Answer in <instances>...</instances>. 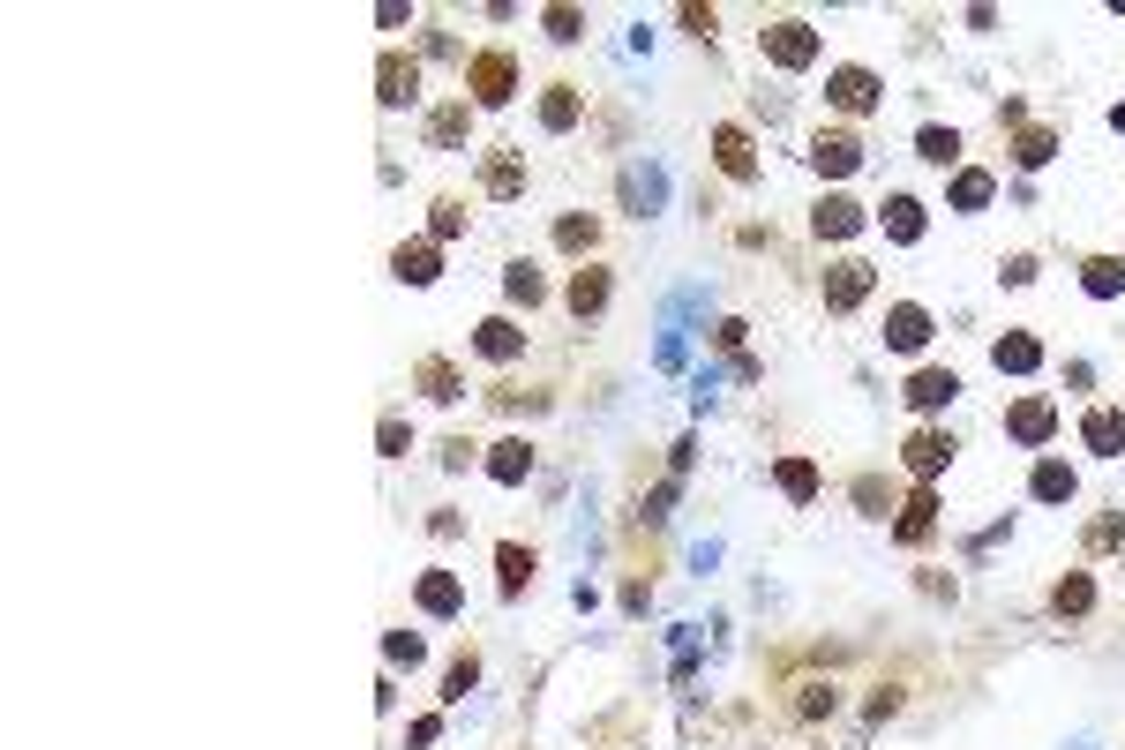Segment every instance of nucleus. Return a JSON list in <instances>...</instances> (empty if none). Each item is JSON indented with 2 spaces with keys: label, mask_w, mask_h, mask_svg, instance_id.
I'll return each mask as SVG.
<instances>
[{
  "label": "nucleus",
  "mask_w": 1125,
  "mask_h": 750,
  "mask_svg": "<svg viewBox=\"0 0 1125 750\" xmlns=\"http://www.w3.org/2000/svg\"><path fill=\"white\" fill-rule=\"evenodd\" d=\"M465 128H473V106H465V98H451V106H435V113H428V143H435V151H459Z\"/></svg>",
  "instance_id": "obj_17"
},
{
  "label": "nucleus",
  "mask_w": 1125,
  "mask_h": 750,
  "mask_svg": "<svg viewBox=\"0 0 1125 750\" xmlns=\"http://www.w3.org/2000/svg\"><path fill=\"white\" fill-rule=\"evenodd\" d=\"M593 241H600V225H593V218H578V210H571V218H555V249L585 255V249H593Z\"/></svg>",
  "instance_id": "obj_31"
},
{
  "label": "nucleus",
  "mask_w": 1125,
  "mask_h": 750,
  "mask_svg": "<svg viewBox=\"0 0 1125 750\" xmlns=\"http://www.w3.org/2000/svg\"><path fill=\"white\" fill-rule=\"evenodd\" d=\"M991 188H999L991 173H960V180H953V210H983V203H991Z\"/></svg>",
  "instance_id": "obj_35"
},
{
  "label": "nucleus",
  "mask_w": 1125,
  "mask_h": 750,
  "mask_svg": "<svg viewBox=\"0 0 1125 750\" xmlns=\"http://www.w3.org/2000/svg\"><path fill=\"white\" fill-rule=\"evenodd\" d=\"M878 225H885L893 241H923V203L916 196H893V203L878 210Z\"/></svg>",
  "instance_id": "obj_26"
},
{
  "label": "nucleus",
  "mask_w": 1125,
  "mask_h": 750,
  "mask_svg": "<svg viewBox=\"0 0 1125 750\" xmlns=\"http://www.w3.org/2000/svg\"><path fill=\"white\" fill-rule=\"evenodd\" d=\"M383 653H390V661H406V668H413V661H420V638H413V630H390V638H383Z\"/></svg>",
  "instance_id": "obj_40"
},
{
  "label": "nucleus",
  "mask_w": 1125,
  "mask_h": 750,
  "mask_svg": "<svg viewBox=\"0 0 1125 750\" xmlns=\"http://www.w3.org/2000/svg\"><path fill=\"white\" fill-rule=\"evenodd\" d=\"M1111 128H1118V135H1125V106H1118V113H1111Z\"/></svg>",
  "instance_id": "obj_42"
},
{
  "label": "nucleus",
  "mask_w": 1125,
  "mask_h": 750,
  "mask_svg": "<svg viewBox=\"0 0 1125 750\" xmlns=\"http://www.w3.org/2000/svg\"><path fill=\"white\" fill-rule=\"evenodd\" d=\"M481 188L496 196V203H510V196H526V158L503 143V151H488V166H481Z\"/></svg>",
  "instance_id": "obj_10"
},
{
  "label": "nucleus",
  "mask_w": 1125,
  "mask_h": 750,
  "mask_svg": "<svg viewBox=\"0 0 1125 750\" xmlns=\"http://www.w3.org/2000/svg\"><path fill=\"white\" fill-rule=\"evenodd\" d=\"M390 271L406 278V286H428L443 263H435V241H398V255H390Z\"/></svg>",
  "instance_id": "obj_19"
},
{
  "label": "nucleus",
  "mask_w": 1125,
  "mask_h": 750,
  "mask_svg": "<svg viewBox=\"0 0 1125 750\" xmlns=\"http://www.w3.org/2000/svg\"><path fill=\"white\" fill-rule=\"evenodd\" d=\"M930 533H938V496H930V488H916V496L901 503V518H893V541H901V548H923Z\"/></svg>",
  "instance_id": "obj_8"
},
{
  "label": "nucleus",
  "mask_w": 1125,
  "mask_h": 750,
  "mask_svg": "<svg viewBox=\"0 0 1125 750\" xmlns=\"http://www.w3.org/2000/svg\"><path fill=\"white\" fill-rule=\"evenodd\" d=\"M1081 443L1095 451V459H1118V451H1125V413H1118V406H1095V413L1081 420Z\"/></svg>",
  "instance_id": "obj_13"
},
{
  "label": "nucleus",
  "mask_w": 1125,
  "mask_h": 750,
  "mask_svg": "<svg viewBox=\"0 0 1125 750\" xmlns=\"http://www.w3.org/2000/svg\"><path fill=\"white\" fill-rule=\"evenodd\" d=\"M503 293H510L518 308H533V300H541V271H533V263H510V271H503Z\"/></svg>",
  "instance_id": "obj_34"
},
{
  "label": "nucleus",
  "mask_w": 1125,
  "mask_h": 750,
  "mask_svg": "<svg viewBox=\"0 0 1125 750\" xmlns=\"http://www.w3.org/2000/svg\"><path fill=\"white\" fill-rule=\"evenodd\" d=\"M413 383H420V398H435V406H443V398H459V368H451L443 353H428V361L413 368Z\"/></svg>",
  "instance_id": "obj_25"
},
{
  "label": "nucleus",
  "mask_w": 1125,
  "mask_h": 750,
  "mask_svg": "<svg viewBox=\"0 0 1125 750\" xmlns=\"http://www.w3.org/2000/svg\"><path fill=\"white\" fill-rule=\"evenodd\" d=\"M923 338H930V316H923L916 300H901V308L885 316V345H893V353H923Z\"/></svg>",
  "instance_id": "obj_15"
},
{
  "label": "nucleus",
  "mask_w": 1125,
  "mask_h": 750,
  "mask_svg": "<svg viewBox=\"0 0 1125 750\" xmlns=\"http://www.w3.org/2000/svg\"><path fill=\"white\" fill-rule=\"evenodd\" d=\"M473 353H481V361H518V353H526V331H518L510 316H488V323L473 331Z\"/></svg>",
  "instance_id": "obj_11"
},
{
  "label": "nucleus",
  "mask_w": 1125,
  "mask_h": 750,
  "mask_svg": "<svg viewBox=\"0 0 1125 750\" xmlns=\"http://www.w3.org/2000/svg\"><path fill=\"white\" fill-rule=\"evenodd\" d=\"M375 443H383V459H406V443H413V428H406V420H383V428H375Z\"/></svg>",
  "instance_id": "obj_39"
},
{
  "label": "nucleus",
  "mask_w": 1125,
  "mask_h": 750,
  "mask_svg": "<svg viewBox=\"0 0 1125 750\" xmlns=\"http://www.w3.org/2000/svg\"><path fill=\"white\" fill-rule=\"evenodd\" d=\"M765 60H773V68H810V60H818V31L795 23V15L765 23Z\"/></svg>",
  "instance_id": "obj_2"
},
{
  "label": "nucleus",
  "mask_w": 1125,
  "mask_h": 750,
  "mask_svg": "<svg viewBox=\"0 0 1125 750\" xmlns=\"http://www.w3.org/2000/svg\"><path fill=\"white\" fill-rule=\"evenodd\" d=\"M496 571H503V593H510V600H518V593H526V578H533V548H518V541H503L496 548Z\"/></svg>",
  "instance_id": "obj_27"
},
{
  "label": "nucleus",
  "mask_w": 1125,
  "mask_h": 750,
  "mask_svg": "<svg viewBox=\"0 0 1125 750\" xmlns=\"http://www.w3.org/2000/svg\"><path fill=\"white\" fill-rule=\"evenodd\" d=\"M826 98H834L840 113H871V106H878V76H871V68H834V76H826Z\"/></svg>",
  "instance_id": "obj_9"
},
{
  "label": "nucleus",
  "mask_w": 1125,
  "mask_h": 750,
  "mask_svg": "<svg viewBox=\"0 0 1125 750\" xmlns=\"http://www.w3.org/2000/svg\"><path fill=\"white\" fill-rule=\"evenodd\" d=\"M916 151L930 158V166H953V158H960V135H953V128H923Z\"/></svg>",
  "instance_id": "obj_33"
},
{
  "label": "nucleus",
  "mask_w": 1125,
  "mask_h": 750,
  "mask_svg": "<svg viewBox=\"0 0 1125 750\" xmlns=\"http://www.w3.org/2000/svg\"><path fill=\"white\" fill-rule=\"evenodd\" d=\"M488 473H496L503 488H518V481H526V473H533V451H526V443H518V435H503L496 451H488Z\"/></svg>",
  "instance_id": "obj_23"
},
{
  "label": "nucleus",
  "mask_w": 1125,
  "mask_h": 750,
  "mask_svg": "<svg viewBox=\"0 0 1125 750\" xmlns=\"http://www.w3.org/2000/svg\"><path fill=\"white\" fill-rule=\"evenodd\" d=\"M773 481H781V496H795V503L818 496V465H810V459H781V465H773Z\"/></svg>",
  "instance_id": "obj_29"
},
{
  "label": "nucleus",
  "mask_w": 1125,
  "mask_h": 750,
  "mask_svg": "<svg viewBox=\"0 0 1125 750\" xmlns=\"http://www.w3.org/2000/svg\"><path fill=\"white\" fill-rule=\"evenodd\" d=\"M465 90H473V106H503V98L518 90V60H510V53H496V45H488V53H473V60H465Z\"/></svg>",
  "instance_id": "obj_1"
},
{
  "label": "nucleus",
  "mask_w": 1125,
  "mask_h": 750,
  "mask_svg": "<svg viewBox=\"0 0 1125 750\" xmlns=\"http://www.w3.org/2000/svg\"><path fill=\"white\" fill-rule=\"evenodd\" d=\"M946 459H953V435H946V428H916V435H908V451H901V465H908L916 481L946 473Z\"/></svg>",
  "instance_id": "obj_7"
},
{
  "label": "nucleus",
  "mask_w": 1125,
  "mask_h": 750,
  "mask_svg": "<svg viewBox=\"0 0 1125 750\" xmlns=\"http://www.w3.org/2000/svg\"><path fill=\"white\" fill-rule=\"evenodd\" d=\"M810 225H818V241H848V233H863V203H848V196H826V203L810 210Z\"/></svg>",
  "instance_id": "obj_14"
},
{
  "label": "nucleus",
  "mask_w": 1125,
  "mask_h": 750,
  "mask_svg": "<svg viewBox=\"0 0 1125 750\" xmlns=\"http://www.w3.org/2000/svg\"><path fill=\"white\" fill-rule=\"evenodd\" d=\"M1081 286L1095 293V300H1111V293H1125V263H1118V255H1088V263H1081Z\"/></svg>",
  "instance_id": "obj_28"
},
{
  "label": "nucleus",
  "mask_w": 1125,
  "mask_h": 750,
  "mask_svg": "<svg viewBox=\"0 0 1125 750\" xmlns=\"http://www.w3.org/2000/svg\"><path fill=\"white\" fill-rule=\"evenodd\" d=\"M713 158H720V173H728V180H758V151H750V135L736 121L713 128Z\"/></svg>",
  "instance_id": "obj_6"
},
{
  "label": "nucleus",
  "mask_w": 1125,
  "mask_h": 750,
  "mask_svg": "<svg viewBox=\"0 0 1125 750\" xmlns=\"http://www.w3.org/2000/svg\"><path fill=\"white\" fill-rule=\"evenodd\" d=\"M600 308H608V271L585 263L578 278H571V316H600Z\"/></svg>",
  "instance_id": "obj_22"
},
{
  "label": "nucleus",
  "mask_w": 1125,
  "mask_h": 750,
  "mask_svg": "<svg viewBox=\"0 0 1125 750\" xmlns=\"http://www.w3.org/2000/svg\"><path fill=\"white\" fill-rule=\"evenodd\" d=\"M856 503H863V510H871V518H885V503H893V496H885V488H878V481H856Z\"/></svg>",
  "instance_id": "obj_41"
},
{
  "label": "nucleus",
  "mask_w": 1125,
  "mask_h": 750,
  "mask_svg": "<svg viewBox=\"0 0 1125 750\" xmlns=\"http://www.w3.org/2000/svg\"><path fill=\"white\" fill-rule=\"evenodd\" d=\"M1050 151H1058V135H1050V128H1021V143H1013V158H1021V166H1043Z\"/></svg>",
  "instance_id": "obj_36"
},
{
  "label": "nucleus",
  "mask_w": 1125,
  "mask_h": 750,
  "mask_svg": "<svg viewBox=\"0 0 1125 750\" xmlns=\"http://www.w3.org/2000/svg\"><path fill=\"white\" fill-rule=\"evenodd\" d=\"M375 98H383V106H413V98H420V60L383 53V68H375Z\"/></svg>",
  "instance_id": "obj_5"
},
{
  "label": "nucleus",
  "mask_w": 1125,
  "mask_h": 750,
  "mask_svg": "<svg viewBox=\"0 0 1125 750\" xmlns=\"http://www.w3.org/2000/svg\"><path fill=\"white\" fill-rule=\"evenodd\" d=\"M991 361H999V375H1028V368L1043 361V345H1036L1028 331H1005L999 345H991Z\"/></svg>",
  "instance_id": "obj_20"
},
{
  "label": "nucleus",
  "mask_w": 1125,
  "mask_h": 750,
  "mask_svg": "<svg viewBox=\"0 0 1125 750\" xmlns=\"http://www.w3.org/2000/svg\"><path fill=\"white\" fill-rule=\"evenodd\" d=\"M953 390H960V375H953V368H916V375H908V406H916V413H938V406H953Z\"/></svg>",
  "instance_id": "obj_12"
},
{
  "label": "nucleus",
  "mask_w": 1125,
  "mask_h": 750,
  "mask_svg": "<svg viewBox=\"0 0 1125 750\" xmlns=\"http://www.w3.org/2000/svg\"><path fill=\"white\" fill-rule=\"evenodd\" d=\"M473 683H481V661H473V653H459V661H451V675H443V698H465Z\"/></svg>",
  "instance_id": "obj_38"
},
{
  "label": "nucleus",
  "mask_w": 1125,
  "mask_h": 750,
  "mask_svg": "<svg viewBox=\"0 0 1125 750\" xmlns=\"http://www.w3.org/2000/svg\"><path fill=\"white\" fill-rule=\"evenodd\" d=\"M578 113H585V90L578 84H548L541 90V128L563 135V128H578Z\"/></svg>",
  "instance_id": "obj_16"
},
{
  "label": "nucleus",
  "mask_w": 1125,
  "mask_h": 750,
  "mask_svg": "<svg viewBox=\"0 0 1125 750\" xmlns=\"http://www.w3.org/2000/svg\"><path fill=\"white\" fill-rule=\"evenodd\" d=\"M1005 428H1013L1021 443H1043V435L1058 428V406H1050V398H1021V406L1005 413Z\"/></svg>",
  "instance_id": "obj_18"
},
{
  "label": "nucleus",
  "mask_w": 1125,
  "mask_h": 750,
  "mask_svg": "<svg viewBox=\"0 0 1125 750\" xmlns=\"http://www.w3.org/2000/svg\"><path fill=\"white\" fill-rule=\"evenodd\" d=\"M1028 488H1036V503H1073V465L1043 459V465H1036V481H1028Z\"/></svg>",
  "instance_id": "obj_30"
},
{
  "label": "nucleus",
  "mask_w": 1125,
  "mask_h": 750,
  "mask_svg": "<svg viewBox=\"0 0 1125 750\" xmlns=\"http://www.w3.org/2000/svg\"><path fill=\"white\" fill-rule=\"evenodd\" d=\"M810 166L826 173V180H840V173L863 166V143H856L848 128H818V135H810Z\"/></svg>",
  "instance_id": "obj_4"
},
{
  "label": "nucleus",
  "mask_w": 1125,
  "mask_h": 750,
  "mask_svg": "<svg viewBox=\"0 0 1125 750\" xmlns=\"http://www.w3.org/2000/svg\"><path fill=\"white\" fill-rule=\"evenodd\" d=\"M871 286H878L871 263H863V255H840L834 271H826V308H834V316H848V308H863V300H871Z\"/></svg>",
  "instance_id": "obj_3"
},
{
  "label": "nucleus",
  "mask_w": 1125,
  "mask_h": 750,
  "mask_svg": "<svg viewBox=\"0 0 1125 750\" xmlns=\"http://www.w3.org/2000/svg\"><path fill=\"white\" fill-rule=\"evenodd\" d=\"M1050 608H1058V616H1088V608H1095V578H1088V571H1066V578L1050 585Z\"/></svg>",
  "instance_id": "obj_24"
},
{
  "label": "nucleus",
  "mask_w": 1125,
  "mask_h": 750,
  "mask_svg": "<svg viewBox=\"0 0 1125 750\" xmlns=\"http://www.w3.org/2000/svg\"><path fill=\"white\" fill-rule=\"evenodd\" d=\"M428 210H435V218H428V233H435V241H459V233H465V203H459V196H435Z\"/></svg>",
  "instance_id": "obj_32"
},
{
  "label": "nucleus",
  "mask_w": 1125,
  "mask_h": 750,
  "mask_svg": "<svg viewBox=\"0 0 1125 750\" xmlns=\"http://www.w3.org/2000/svg\"><path fill=\"white\" fill-rule=\"evenodd\" d=\"M541 23H548V38H555V45H571V38H585V15H578V8H548Z\"/></svg>",
  "instance_id": "obj_37"
},
{
  "label": "nucleus",
  "mask_w": 1125,
  "mask_h": 750,
  "mask_svg": "<svg viewBox=\"0 0 1125 750\" xmlns=\"http://www.w3.org/2000/svg\"><path fill=\"white\" fill-rule=\"evenodd\" d=\"M420 608H428V616H459V608H465V585L451 578V571H428V578H420Z\"/></svg>",
  "instance_id": "obj_21"
}]
</instances>
